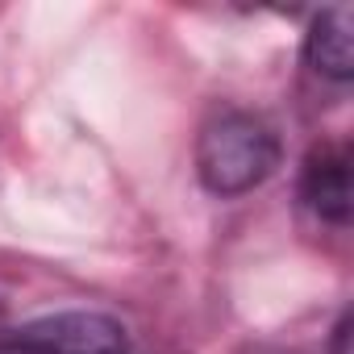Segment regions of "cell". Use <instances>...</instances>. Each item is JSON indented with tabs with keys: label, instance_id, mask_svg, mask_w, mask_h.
I'll return each mask as SVG.
<instances>
[{
	"label": "cell",
	"instance_id": "6da1fadb",
	"mask_svg": "<svg viewBox=\"0 0 354 354\" xmlns=\"http://www.w3.org/2000/svg\"><path fill=\"white\" fill-rule=\"evenodd\" d=\"M279 167V142L254 113H217L196 142V171L213 196H242Z\"/></svg>",
	"mask_w": 354,
	"mask_h": 354
},
{
	"label": "cell",
	"instance_id": "7a4b0ae2",
	"mask_svg": "<svg viewBox=\"0 0 354 354\" xmlns=\"http://www.w3.org/2000/svg\"><path fill=\"white\" fill-rule=\"evenodd\" d=\"M0 354H129V342L113 317L59 313L0 333Z\"/></svg>",
	"mask_w": 354,
	"mask_h": 354
},
{
	"label": "cell",
	"instance_id": "3957f363",
	"mask_svg": "<svg viewBox=\"0 0 354 354\" xmlns=\"http://www.w3.org/2000/svg\"><path fill=\"white\" fill-rule=\"evenodd\" d=\"M300 196L321 221H333V225L350 221V154H346V146H321L304 158Z\"/></svg>",
	"mask_w": 354,
	"mask_h": 354
},
{
	"label": "cell",
	"instance_id": "277c9868",
	"mask_svg": "<svg viewBox=\"0 0 354 354\" xmlns=\"http://www.w3.org/2000/svg\"><path fill=\"white\" fill-rule=\"evenodd\" d=\"M304 59L317 75L325 80H350L354 71V9L350 5H329L313 21L304 38Z\"/></svg>",
	"mask_w": 354,
	"mask_h": 354
}]
</instances>
